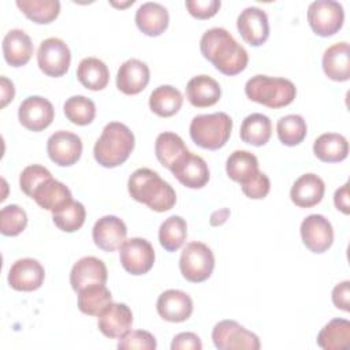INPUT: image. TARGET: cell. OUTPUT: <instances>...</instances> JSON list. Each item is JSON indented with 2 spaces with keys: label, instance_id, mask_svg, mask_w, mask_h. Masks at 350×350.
Returning <instances> with one entry per match:
<instances>
[{
  "label": "cell",
  "instance_id": "obj_1",
  "mask_svg": "<svg viewBox=\"0 0 350 350\" xmlns=\"http://www.w3.org/2000/svg\"><path fill=\"white\" fill-rule=\"evenodd\" d=\"M200 51L216 70L228 77L242 72L249 62L246 49L223 27L206 30L200 40Z\"/></svg>",
  "mask_w": 350,
  "mask_h": 350
},
{
  "label": "cell",
  "instance_id": "obj_2",
  "mask_svg": "<svg viewBox=\"0 0 350 350\" xmlns=\"http://www.w3.org/2000/svg\"><path fill=\"white\" fill-rule=\"evenodd\" d=\"M130 196L156 212L170 211L176 202L172 186L150 168L135 170L127 182Z\"/></svg>",
  "mask_w": 350,
  "mask_h": 350
},
{
  "label": "cell",
  "instance_id": "obj_3",
  "mask_svg": "<svg viewBox=\"0 0 350 350\" xmlns=\"http://www.w3.org/2000/svg\"><path fill=\"white\" fill-rule=\"evenodd\" d=\"M134 145V134L126 124L120 122H109L96 141L93 154L100 165L113 168L123 164L130 157Z\"/></svg>",
  "mask_w": 350,
  "mask_h": 350
},
{
  "label": "cell",
  "instance_id": "obj_4",
  "mask_svg": "<svg viewBox=\"0 0 350 350\" xmlns=\"http://www.w3.org/2000/svg\"><path fill=\"white\" fill-rule=\"evenodd\" d=\"M247 98L268 108H282L291 104L297 96L295 85L286 78L254 75L245 85Z\"/></svg>",
  "mask_w": 350,
  "mask_h": 350
},
{
  "label": "cell",
  "instance_id": "obj_5",
  "mask_svg": "<svg viewBox=\"0 0 350 350\" xmlns=\"http://www.w3.org/2000/svg\"><path fill=\"white\" fill-rule=\"evenodd\" d=\"M231 130L232 119L226 112L197 115L189 127L193 142L208 150L223 148L230 139Z\"/></svg>",
  "mask_w": 350,
  "mask_h": 350
},
{
  "label": "cell",
  "instance_id": "obj_6",
  "mask_svg": "<svg viewBox=\"0 0 350 350\" xmlns=\"http://www.w3.org/2000/svg\"><path fill=\"white\" fill-rule=\"evenodd\" d=\"M215 268V256L212 250L202 242H190L185 246L179 269L182 276L191 283H201L209 279Z\"/></svg>",
  "mask_w": 350,
  "mask_h": 350
},
{
  "label": "cell",
  "instance_id": "obj_7",
  "mask_svg": "<svg viewBox=\"0 0 350 350\" xmlns=\"http://www.w3.org/2000/svg\"><path fill=\"white\" fill-rule=\"evenodd\" d=\"M345 21V11L340 3L334 0H316L308 8V22L312 30L320 37H329L338 33Z\"/></svg>",
  "mask_w": 350,
  "mask_h": 350
},
{
  "label": "cell",
  "instance_id": "obj_8",
  "mask_svg": "<svg viewBox=\"0 0 350 350\" xmlns=\"http://www.w3.org/2000/svg\"><path fill=\"white\" fill-rule=\"evenodd\" d=\"M212 340L219 350H258L260 339L235 320H221L212 329Z\"/></svg>",
  "mask_w": 350,
  "mask_h": 350
},
{
  "label": "cell",
  "instance_id": "obj_9",
  "mask_svg": "<svg viewBox=\"0 0 350 350\" xmlns=\"http://www.w3.org/2000/svg\"><path fill=\"white\" fill-rule=\"evenodd\" d=\"M37 63L40 70L48 77H63L71 63V52L67 44L56 37L44 40L37 51Z\"/></svg>",
  "mask_w": 350,
  "mask_h": 350
},
{
  "label": "cell",
  "instance_id": "obj_10",
  "mask_svg": "<svg viewBox=\"0 0 350 350\" xmlns=\"http://www.w3.org/2000/svg\"><path fill=\"white\" fill-rule=\"evenodd\" d=\"M154 249L145 238H130L123 242L119 252V260L124 271L131 275H144L154 264Z\"/></svg>",
  "mask_w": 350,
  "mask_h": 350
},
{
  "label": "cell",
  "instance_id": "obj_11",
  "mask_svg": "<svg viewBox=\"0 0 350 350\" xmlns=\"http://www.w3.org/2000/svg\"><path fill=\"white\" fill-rule=\"evenodd\" d=\"M55 118V109L49 100L41 96H29L18 108L21 124L30 131L45 130Z\"/></svg>",
  "mask_w": 350,
  "mask_h": 350
},
{
  "label": "cell",
  "instance_id": "obj_12",
  "mask_svg": "<svg viewBox=\"0 0 350 350\" xmlns=\"http://www.w3.org/2000/svg\"><path fill=\"white\" fill-rule=\"evenodd\" d=\"M301 238L310 252L324 253L334 242L332 224L323 215H309L301 223Z\"/></svg>",
  "mask_w": 350,
  "mask_h": 350
},
{
  "label": "cell",
  "instance_id": "obj_13",
  "mask_svg": "<svg viewBox=\"0 0 350 350\" xmlns=\"http://www.w3.org/2000/svg\"><path fill=\"white\" fill-rule=\"evenodd\" d=\"M46 152L55 164L70 167L75 164L82 154V141L77 134L60 130L48 138Z\"/></svg>",
  "mask_w": 350,
  "mask_h": 350
},
{
  "label": "cell",
  "instance_id": "obj_14",
  "mask_svg": "<svg viewBox=\"0 0 350 350\" xmlns=\"http://www.w3.org/2000/svg\"><path fill=\"white\" fill-rule=\"evenodd\" d=\"M237 29L243 41L252 46L262 45L269 37L268 16L265 11L258 7L245 8L238 15Z\"/></svg>",
  "mask_w": 350,
  "mask_h": 350
},
{
  "label": "cell",
  "instance_id": "obj_15",
  "mask_svg": "<svg viewBox=\"0 0 350 350\" xmlns=\"http://www.w3.org/2000/svg\"><path fill=\"white\" fill-rule=\"evenodd\" d=\"M45 269L34 258L16 260L8 272V284L16 291H34L44 283Z\"/></svg>",
  "mask_w": 350,
  "mask_h": 350
},
{
  "label": "cell",
  "instance_id": "obj_16",
  "mask_svg": "<svg viewBox=\"0 0 350 350\" xmlns=\"http://www.w3.org/2000/svg\"><path fill=\"white\" fill-rule=\"evenodd\" d=\"M92 235L98 249L111 253L120 249L126 241L127 228L122 219L113 215H107L94 223Z\"/></svg>",
  "mask_w": 350,
  "mask_h": 350
},
{
  "label": "cell",
  "instance_id": "obj_17",
  "mask_svg": "<svg viewBox=\"0 0 350 350\" xmlns=\"http://www.w3.org/2000/svg\"><path fill=\"white\" fill-rule=\"evenodd\" d=\"M156 309L159 316L165 321L182 323L193 313V299L182 290L170 288L159 295Z\"/></svg>",
  "mask_w": 350,
  "mask_h": 350
},
{
  "label": "cell",
  "instance_id": "obj_18",
  "mask_svg": "<svg viewBox=\"0 0 350 350\" xmlns=\"http://www.w3.org/2000/svg\"><path fill=\"white\" fill-rule=\"evenodd\" d=\"M108 271L105 264L93 256L79 258L70 272V284L74 291H79L92 284H105Z\"/></svg>",
  "mask_w": 350,
  "mask_h": 350
},
{
  "label": "cell",
  "instance_id": "obj_19",
  "mask_svg": "<svg viewBox=\"0 0 350 350\" xmlns=\"http://www.w3.org/2000/svg\"><path fill=\"white\" fill-rule=\"evenodd\" d=\"M174 176L189 189H201L209 180V168L205 160L187 152L172 168Z\"/></svg>",
  "mask_w": 350,
  "mask_h": 350
},
{
  "label": "cell",
  "instance_id": "obj_20",
  "mask_svg": "<svg viewBox=\"0 0 350 350\" xmlns=\"http://www.w3.org/2000/svg\"><path fill=\"white\" fill-rule=\"evenodd\" d=\"M133 324L131 309L126 304L111 302L100 314H98V329L107 338H122L126 332L130 331Z\"/></svg>",
  "mask_w": 350,
  "mask_h": 350
},
{
  "label": "cell",
  "instance_id": "obj_21",
  "mask_svg": "<svg viewBox=\"0 0 350 350\" xmlns=\"http://www.w3.org/2000/svg\"><path fill=\"white\" fill-rule=\"evenodd\" d=\"M149 78L150 71L146 63L138 59H129L118 70L116 86L124 94H138L146 88Z\"/></svg>",
  "mask_w": 350,
  "mask_h": 350
},
{
  "label": "cell",
  "instance_id": "obj_22",
  "mask_svg": "<svg viewBox=\"0 0 350 350\" xmlns=\"http://www.w3.org/2000/svg\"><path fill=\"white\" fill-rule=\"evenodd\" d=\"M324 191L325 185L320 176L304 174L291 186L290 198L299 208H312L323 200Z\"/></svg>",
  "mask_w": 350,
  "mask_h": 350
},
{
  "label": "cell",
  "instance_id": "obj_23",
  "mask_svg": "<svg viewBox=\"0 0 350 350\" xmlns=\"http://www.w3.org/2000/svg\"><path fill=\"white\" fill-rule=\"evenodd\" d=\"M189 103L197 108L215 105L221 96V88L216 79L209 75L193 77L186 85Z\"/></svg>",
  "mask_w": 350,
  "mask_h": 350
},
{
  "label": "cell",
  "instance_id": "obj_24",
  "mask_svg": "<svg viewBox=\"0 0 350 350\" xmlns=\"http://www.w3.org/2000/svg\"><path fill=\"white\" fill-rule=\"evenodd\" d=\"M170 15L164 5L148 1L139 5L135 12L137 27L149 37H157L168 27Z\"/></svg>",
  "mask_w": 350,
  "mask_h": 350
},
{
  "label": "cell",
  "instance_id": "obj_25",
  "mask_svg": "<svg viewBox=\"0 0 350 350\" xmlns=\"http://www.w3.org/2000/svg\"><path fill=\"white\" fill-rule=\"evenodd\" d=\"M31 198L41 208L55 213L72 201V194L64 183L49 178L36 189Z\"/></svg>",
  "mask_w": 350,
  "mask_h": 350
},
{
  "label": "cell",
  "instance_id": "obj_26",
  "mask_svg": "<svg viewBox=\"0 0 350 350\" xmlns=\"http://www.w3.org/2000/svg\"><path fill=\"white\" fill-rule=\"evenodd\" d=\"M31 38L21 29L10 30L3 38V55L12 67L25 66L33 56Z\"/></svg>",
  "mask_w": 350,
  "mask_h": 350
},
{
  "label": "cell",
  "instance_id": "obj_27",
  "mask_svg": "<svg viewBox=\"0 0 350 350\" xmlns=\"http://www.w3.org/2000/svg\"><path fill=\"white\" fill-rule=\"evenodd\" d=\"M323 70L325 75L336 82L350 78V48L346 41L336 42L325 49L323 55Z\"/></svg>",
  "mask_w": 350,
  "mask_h": 350
},
{
  "label": "cell",
  "instance_id": "obj_28",
  "mask_svg": "<svg viewBox=\"0 0 350 350\" xmlns=\"http://www.w3.org/2000/svg\"><path fill=\"white\" fill-rule=\"evenodd\" d=\"M314 156L324 163H339L349 154V142L342 134L325 133L313 144Z\"/></svg>",
  "mask_w": 350,
  "mask_h": 350
},
{
  "label": "cell",
  "instance_id": "obj_29",
  "mask_svg": "<svg viewBox=\"0 0 350 350\" xmlns=\"http://www.w3.org/2000/svg\"><path fill=\"white\" fill-rule=\"evenodd\" d=\"M187 152L190 150L185 145L183 139L175 133L164 131L159 134L156 138V142H154L156 157L160 161V164L168 168L170 171Z\"/></svg>",
  "mask_w": 350,
  "mask_h": 350
},
{
  "label": "cell",
  "instance_id": "obj_30",
  "mask_svg": "<svg viewBox=\"0 0 350 350\" xmlns=\"http://www.w3.org/2000/svg\"><path fill=\"white\" fill-rule=\"evenodd\" d=\"M78 81L89 90H103L109 81L107 64L97 57H85L77 68Z\"/></svg>",
  "mask_w": 350,
  "mask_h": 350
},
{
  "label": "cell",
  "instance_id": "obj_31",
  "mask_svg": "<svg viewBox=\"0 0 350 350\" xmlns=\"http://www.w3.org/2000/svg\"><path fill=\"white\" fill-rule=\"evenodd\" d=\"M317 345L324 350H342L350 346V321L332 319L317 335Z\"/></svg>",
  "mask_w": 350,
  "mask_h": 350
},
{
  "label": "cell",
  "instance_id": "obj_32",
  "mask_svg": "<svg viewBox=\"0 0 350 350\" xmlns=\"http://www.w3.org/2000/svg\"><path fill=\"white\" fill-rule=\"evenodd\" d=\"M182 104V93L171 85H161L156 88L149 97V107L152 112L161 118L174 116L180 109Z\"/></svg>",
  "mask_w": 350,
  "mask_h": 350
},
{
  "label": "cell",
  "instance_id": "obj_33",
  "mask_svg": "<svg viewBox=\"0 0 350 350\" xmlns=\"http://www.w3.org/2000/svg\"><path fill=\"white\" fill-rule=\"evenodd\" d=\"M272 134V123L267 115L252 113L241 124V139L253 146L265 145Z\"/></svg>",
  "mask_w": 350,
  "mask_h": 350
},
{
  "label": "cell",
  "instance_id": "obj_34",
  "mask_svg": "<svg viewBox=\"0 0 350 350\" xmlns=\"http://www.w3.org/2000/svg\"><path fill=\"white\" fill-rule=\"evenodd\" d=\"M112 302L105 284H92L78 291V308L88 316H98Z\"/></svg>",
  "mask_w": 350,
  "mask_h": 350
},
{
  "label": "cell",
  "instance_id": "obj_35",
  "mask_svg": "<svg viewBox=\"0 0 350 350\" xmlns=\"http://www.w3.org/2000/svg\"><path fill=\"white\" fill-rule=\"evenodd\" d=\"M18 8L33 22L46 25L55 21L60 12L57 0H16Z\"/></svg>",
  "mask_w": 350,
  "mask_h": 350
},
{
  "label": "cell",
  "instance_id": "obj_36",
  "mask_svg": "<svg viewBox=\"0 0 350 350\" xmlns=\"http://www.w3.org/2000/svg\"><path fill=\"white\" fill-rule=\"evenodd\" d=\"M256 171H258V160L247 150H234L226 161V172L228 178L239 185Z\"/></svg>",
  "mask_w": 350,
  "mask_h": 350
},
{
  "label": "cell",
  "instance_id": "obj_37",
  "mask_svg": "<svg viewBox=\"0 0 350 350\" xmlns=\"http://www.w3.org/2000/svg\"><path fill=\"white\" fill-rule=\"evenodd\" d=\"M187 237V224L186 220L180 216L167 217L159 228V241L160 245L167 252H176L186 241Z\"/></svg>",
  "mask_w": 350,
  "mask_h": 350
},
{
  "label": "cell",
  "instance_id": "obj_38",
  "mask_svg": "<svg viewBox=\"0 0 350 350\" xmlns=\"http://www.w3.org/2000/svg\"><path fill=\"white\" fill-rule=\"evenodd\" d=\"M276 133L279 141L286 146H295L301 144L308 133L306 122L301 115H286L278 120Z\"/></svg>",
  "mask_w": 350,
  "mask_h": 350
},
{
  "label": "cell",
  "instance_id": "obj_39",
  "mask_svg": "<svg viewBox=\"0 0 350 350\" xmlns=\"http://www.w3.org/2000/svg\"><path fill=\"white\" fill-rule=\"evenodd\" d=\"M66 118L78 126L90 124L96 116L94 103L85 96H71L63 105Z\"/></svg>",
  "mask_w": 350,
  "mask_h": 350
},
{
  "label": "cell",
  "instance_id": "obj_40",
  "mask_svg": "<svg viewBox=\"0 0 350 350\" xmlns=\"http://www.w3.org/2000/svg\"><path fill=\"white\" fill-rule=\"evenodd\" d=\"M85 217H86L85 206L79 201H74V200L70 204H67L64 208H62L60 211L52 215L55 226L64 232H74L79 230L85 223Z\"/></svg>",
  "mask_w": 350,
  "mask_h": 350
},
{
  "label": "cell",
  "instance_id": "obj_41",
  "mask_svg": "<svg viewBox=\"0 0 350 350\" xmlns=\"http://www.w3.org/2000/svg\"><path fill=\"white\" fill-rule=\"evenodd\" d=\"M27 226V215L19 205L11 204L0 211V231L7 237L19 235Z\"/></svg>",
  "mask_w": 350,
  "mask_h": 350
},
{
  "label": "cell",
  "instance_id": "obj_42",
  "mask_svg": "<svg viewBox=\"0 0 350 350\" xmlns=\"http://www.w3.org/2000/svg\"><path fill=\"white\" fill-rule=\"evenodd\" d=\"M52 178V174L49 172L48 168L40 165V164H31L27 165L19 176V186L22 191L27 197H33L36 189L46 179Z\"/></svg>",
  "mask_w": 350,
  "mask_h": 350
},
{
  "label": "cell",
  "instance_id": "obj_43",
  "mask_svg": "<svg viewBox=\"0 0 350 350\" xmlns=\"http://www.w3.org/2000/svg\"><path fill=\"white\" fill-rule=\"evenodd\" d=\"M156 347V338L150 332L142 329L129 331L122 338H119L118 342V349L120 350H154Z\"/></svg>",
  "mask_w": 350,
  "mask_h": 350
},
{
  "label": "cell",
  "instance_id": "obj_44",
  "mask_svg": "<svg viewBox=\"0 0 350 350\" xmlns=\"http://www.w3.org/2000/svg\"><path fill=\"white\" fill-rule=\"evenodd\" d=\"M241 187L246 197L252 200H261L267 197V194L269 193L271 182L264 172L256 171L252 176H249L245 182L241 183Z\"/></svg>",
  "mask_w": 350,
  "mask_h": 350
},
{
  "label": "cell",
  "instance_id": "obj_45",
  "mask_svg": "<svg viewBox=\"0 0 350 350\" xmlns=\"http://www.w3.org/2000/svg\"><path fill=\"white\" fill-rule=\"evenodd\" d=\"M185 5L191 16L197 19H209L217 14L221 3L219 0H187Z\"/></svg>",
  "mask_w": 350,
  "mask_h": 350
},
{
  "label": "cell",
  "instance_id": "obj_46",
  "mask_svg": "<svg viewBox=\"0 0 350 350\" xmlns=\"http://www.w3.org/2000/svg\"><path fill=\"white\" fill-rule=\"evenodd\" d=\"M202 343L194 332H180L174 336L171 350H201Z\"/></svg>",
  "mask_w": 350,
  "mask_h": 350
},
{
  "label": "cell",
  "instance_id": "obj_47",
  "mask_svg": "<svg viewBox=\"0 0 350 350\" xmlns=\"http://www.w3.org/2000/svg\"><path fill=\"white\" fill-rule=\"evenodd\" d=\"M332 302L338 309L350 312V282L338 283L332 290Z\"/></svg>",
  "mask_w": 350,
  "mask_h": 350
},
{
  "label": "cell",
  "instance_id": "obj_48",
  "mask_svg": "<svg viewBox=\"0 0 350 350\" xmlns=\"http://www.w3.org/2000/svg\"><path fill=\"white\" fill-rule=\"evenodd\" d=\"M334 204L338 211L343 212L345 215L350 213L349 205V183H345L340 189H338L334 194Z\"/></svg>",
  "mask_w": 350,
  "mask_h": 350
},
{
  "label": "cell",
  "instance_id": "obj_49",
  "mask_svg": "<svg viewBox=\"0 0 350 350\" xmlns=\"http://www.w3.org/2000/svg\"><path fill=\"white\" fill-rule=\"evenodd\" d=\"M0 81H1V107L4 108L10 101L14 100L15 88H14V83L5 77H1Z\"/></svg>",
  "mask_w": 350,
  "mask_h": 350
}]
</instances>
